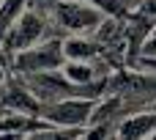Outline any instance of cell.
<instances>
[{
  "label": "cell",
  "mask_w": 156,
  "mask_h": 140,
  "mask_svg": "<svg viewBox=\"0 0 156 140\" xmlns=\"http://www.w3.org/2000/svg\"><path fill=\"white\" fill-rule=\"evenodd\" d=\"M118 138H156V113H137L118 124Z\"/></svg>",
  "instance_id": "obj_5"
},
{
  "label": "cell",
  "mask_w": 156,
  "mask_h": 140,
  "mask_svg": "<svg viewBox=\"0 0 156 140\" xmlns=\"http://www.w3.org/2000/svg\"><path fill=\"white\" fill-rule=\"evenodd\" d=\"M140 52H143V58H156V22H154V28H151V33L145 36Z\"/></svg>",
  "instance_id": "obj_10"
},
{
  "label": "cell",
  "mask_w": 156,
  "mask_h": 140,
  "mask_svg": "<svg viewBox=\"0 0 156 140\" xmlns=\"http://www.w3.org/2000/svg\"><path fill=\"white\" fill-rule=\"evenodd\" d=\"M66 50L63 41H44V44H33L22 52L14 55V69L22 74H41V72H55L66 63Z\"/></svg>",
  "instance_id": "obj_3"
},
{
  "label": "cell",
  "mask_w": 156,
  "mask_h": 140,
  "mask_svg": "<svg viewBox=\"0 0 156 140\" xmlns=\"http://www.w3.org/2000/svg\"><path fill=\"white\" fill-rule=\"evenodd\" d=\"M63 50H66L69 61H93L101 52V44H99V39L93 41L88 36H82V33H74L71 39L63 41Z\"/></svg>",
  "instance_id": "obj_6"
},
{
  "label": "cell",
  "mask_w": 156,
  "mask_h": 140,
  "mask_svg": "<svg viewBox=\"0 0 156 140\" xmlns=\"http://www.w3.org/2000/svg\"><path fill=\"white\" fill-rule=\"evenodd\" d=\"M25 14V0H0V41L11 30V25Z\"/></svg>",
  "instance_id": "obj_9"
},
{
  "label": "cell",
  "mask_w": 156,
  "mask_h": 140,
  "mask_svg": "<svg viewBox=\"0 0 156 140\" xmlns=\"http://www.w3.org/2000/svg\"><path fill=\"white\" fill-rule=\"evenodd\" d=\"M96 102L90 96H66L58 102H47L41 107V118L49 127L69 129V127H90Z\"/></svg>",
  "instance_id": "obj_1"
},
{
  "label": "cell",
  "mask_w": 156,
  "mask_h": 140,
  "mask_svg": "<svg viewBox=\"0 0 156 140\" xmlns=\"http://www.w3.org/2000/svg\"><path fill=\"white\" fill-rule=\"evenodd\" d=\"M3 80H5V74H3V69H0V85H3Z\"/></svg>",
  "instance_id": "obj_12"
},
{
  "label": "cell",
  "mask_w": 156,
  "mask_h": 140,
  "mask_svg": "<svg viewBox=\"0 0 156 140\" xmlns=\"http://www.w3.org/2000/svg\"><path fill=\"white\" fill-rule=\"evenodd\" d=\"M55 19L69 33L88 36V33H96L99 30V25L104 22V14L90 0H60L55 6Z\"/></svg>",
  "instance_id": "obj_2"
},
{
  "label": "cell",
  "mask_w": 156,
  "mask_h": 140,
  "mask_svg": "<svg viewBox=\"0 0 156 140\" xmlns=\"http://www.w3.org/2000/svg\"><path fill=\"white\" fill-rule=\"evenodd\" d=\"M140 11L156 19V0H140Z\"/></svg>",
  "instance_id": "obj_11"
},
{
  "label": "cell",
  "mask_w": 156,
  "mask_h": 140,
  "mask_svg": "<svg viewBox=\"0 0 156 140\" xmlns=\"http://www.w3.org/2000/svg\"><path fill=\"white\" fill-rule=\"evenodd\" d=\"M41 33H44V19H41L38 14H33V11H25V14L11 25V30H8L5 39L0 41V47H3L5 52H14V55H16V52H22V50L38 44Z\"/></svg>",
  "instance_id": "obj_4"
},
{
  "label": "cell",
  "mask_w": 156,
  "mask_h": 140,
  "mask_svg": "<svg viewBox=\"0 0 156 140\" xmlns=\"http://www.w3.org/2000/svg\"><path fill=\"white\" fill-rule=\"evenodd\" d=\"M0 105L8 107L11 113H41L38 105H36V96L27 94V91H22V88H11V91H5V94L0 96Z\"/></svg>",
  "instance_id": "obj_8"
},
{
  "label": "cell",
  "mask_w": 156,
  "mask_h": 140,
  "mask_svg": "<svg viewBox=\"0 0 156 140\" xmlns=\"http://www.w3.org/2000/svg\"><path fill=\"white\" fill-rule=\"evenodd\" d=\"M63 74L80 88H93V83L99 77V72H96V66L90 61H66L63 63Z\"/></svg>",
  "instance_id": "obj_7"
}]
</instances>
